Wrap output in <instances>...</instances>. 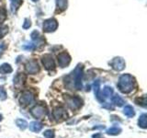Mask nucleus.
Instances as JSON below:
<instances>
[{"label":"nucleus","instance_id":"nucleus-1","mask_svg":"<svg viewBox=\"0 0 147 138\" xmlns=\"http://www.w3.org/2000/svg\"><path fill=\"white\" fill-rule=\"evenodd\" d=\"M82 76H83V66L79 64L77 67L74 70L70 76L65 77V84L68 87V85L71 83V87H75L76 89L80 90L82 89Z\"/></svg>","mask_w":147,"mask_h":138},{"label":"nucleus","instance_id":"nucleus-2","mask_svg":"<svg viewBox=\"0 0 147 138\" xmlns=\"http://www.w3.org/2000/svg\"><path fill=\"white\" fill-rule=\"evenodd\" d=\"M118 87L122 93H130L134 87V78L128 74L122 75L119 77Z\"/></svg>","mask_w":147,"mask_h":138},{"label":"nucleus","instance_id":"nucleus-3","mask_svg":"<svg viewBox=\"0 0 147 138\" xmlns=\"http://www.w3.org/2000/svg\"><path fill=\"white\" fill-rule=\"evenodd\" d=\"M64 98H65L67 106L71 110H78L82 106V99L79 97H76V96L73 97V96L66 95Z\"/></svg>","mask_w":147,"mask_h":138},{"label":"nucleus","instance_id":"nucleus-4","mask_svg":"<svg viewBox=\"0 0 147 138\" xmlns=\"http://www.w3.org/2000/svg\"><path fill=\"white\" fill-rule=\"evenodd\" d=\"M46 112H46V108L44 107L43 105H41V104H39V105L35 106V107L32 108L31 110H30L31 115L34 118H36V119L43 118L46 115Z\"/></svg>","mask_w":147,"mask_h":138},{"label":"nucleus","instance_id":"nucleus-5","mask_svg":"<svg viewBox=\"0 0 147 138\" xmlns=\"http://www.w3.org/2000/svg\"><path fill=\"white\" fill-rule=\"evenodd\" d=\"M33 101H34V95L30 91H24L20 99V102L22 106H28L31 104Z\"/></svg>","mask_w":147,"mask_h":138},{"label":"nucleus","instance_id":"nucleus-6","mask_svg":"<svg viewBox=\"0 0 147 138\" xmlns=\"http://www.w3.org/2000/svg\"><path fill=\"white\" fill-rule=\"evenodd\" d=\"M53 115L56 122H63V120H65L67 118L66 110L62 107H58L56 109H54Z\"/></svg>","mask_w":147,"mask_h":138},{"label":"nucleus","instance_id":"nucleus-7","mask_svg":"<svg viewBox=\"0 0 147 138\" xmlns=\"http://www.w3.org/2000/svg\"><path fill=\"white\" fill-rule=\"evenodd\" d=\"M58 23L54 18H50V20H45L43 23V30L46 32H52L57 29Z\"/></svg>","mask_w":147,"mask_h":138},{"label":"nucleus","instance_id":"nucleus-8","mask_svg":"<svg viewBox=\"0 0 147 138\" xmlns=\"http://www.w3.org/2000/svg\"><path fill=\"white\" fill-rule=\"evenodd\" d=\"M41 62H42L45 69H47V70H53L55 68L54 61L50 54H45L42 57V59H41Z\"/></svg>","mask_w":147,"mask_h":138},{"label":"nucleus","instance_id":"nucleus-9","mask_svg":"<svg viewBox=\"0 0 147 138\" xmlns=\"http://www.w3.org/2000/svg\"><path fill=\"white\" fill-rule=\"evenodd\" d=\"M109 64H110V66H112V68L117 71H121L124 69V67H125V62H124V60L121 57L114 58Z\"/></svg>","mask_w":147,"mask_h":138},{"label":"nucleus","instance_id":"nucleus-10","mask_svg":"<svg viewBox=\"0 0 147 138\" xmlns=\"http://www.w3.org/2000/svg\"><path fill=\"white\" fill-rule=\"evenodd\" d=\"M70 62H71V57L67 53L63 52L58 55V63H59V66L61 67L67 66L68 64H70Z\"/></svg>","mask_w":147,"mask_h":138},{"label":"nucleus","instance_id":"nucleus-11","mask_svg":"<svg viewBox=\"0 0 147 138\" xmlns=\"http://www.w3.org/2000/svg\"><path fill=\"white\" fill-rule=\"evenodd\" d=\"M40 70L39 64L35 60H30L26 64V71L29 74H37Z\"/></svg>","mask_w":147,"mask_h":138},{"label":"nucleus","instance_id":"nucleus-12","mask_svg":"<svg viewBox=\"0 0 147 138\" xmlns=\"http://www.w3.org/2000/svg\"><path fill=\"white\" fill-rule=\"evenodd\" d=\"M42 127H43L42 123H40L39 122H32L30 123V130L34 133L40 132L41 129H42Z\"/></svg>","mask_w":147,"mask_h":138},{"label":"nucleus","instance_id":"nucleus-13","mask_svg":"<svg viewBox=\"0 0 147 138\" xmlns=\"http://www.w3.org/2000/svg\"><path fill=\"white\" fill-rule=\"evenodd\" d=\"M123 112H124V114H125L128 118H131V117L134 116V114H135L134 109H133L131 105L125 106L124 109H123Z\"/></svg>","mask_w":147,"mask_h":138},{"label":"nucleus","instance_id":"nucleus-14","mask_svg":"<svg viewBox=\"0 0 147 138\" xmlns=\"http://www.w3.org/2000/svg\"><path fill=\"white\" fill-rule=\"evenodd\" d=\"M26 79V76L23 74H18L16 76V77L14 78V84L16 86H20L24 83V80Z\"/></svg>","mask_w":147,"mask_h":138},{"label":"nucleus","instance_id":"nucleus-15","mask_svg":"<svg viewBox=\"0 0 147 138\" xmlns=\"http://www.w3.org/2000/svg\"><path fill=\"white\" fill-rule=\"evenodd\" d=\"M12 72V68L10 66V64H3L1 66H0V74L2 75H6V74L11 73Z\"/></svg>","mask_w":147,"mask_h":138},{"label":"nucleus","instance_id":"nucleus-16","mask_svg":"<svg viewBox=\"0 0 147 138\" xmlns=\"http://www.w3.org/2000/svg\"><path fill=\"white\" fill-rule=\"evenodd\" d=\"M112 102L116 106H118V107H121V106L124 104V100L122 99V98L121 96L115 95L112 97Z\"/></svg>","mask_w":147,"mask_h":138},{"label":"nucleus","instance_id":"nucleus-17","mask_svg":"<svg viewBox=\"0 0 147 138\" xmlns=\"http://www.w3.org/2000/svg\"><path fill=\"white\" fill-rule=\"evenodd\" d=\"M146 114L144 113L142 114L140 118H139V121H138V123H139V126L142 129H145L147 127V122H146Z\"/></svg>","mask_w":147,"mask_h":138},{"label":"nucleus","instance_id":"nucleus-18","mask_svg":"<svg viewBox=\"0 0 147 138\" xmlns=\"http://www.w3.org/2000/svg\"><path fill=\"white\" fill-rule=\"evenodd\" d=\"M22 3V0H11V11L12 13H15L17 11V9L18 8V7L20 6Z\"/></svg>","mask_w":147,"mask_h":138},{"label":"nucleus","instance_id":"nucleus-19","mask_svg":"<svg viewBox=\"0 0 147 138\" xmlns=\"http://www.w3.org/2000/svg\"><path fill=\"white\" fill-rule=\"evenodd\" d=\"M16 124L18 125V127L21 129V130H25V129L28 127V122L25 121V120H22V119H18L16 121Z\"/></svg>","mask_w":147,"mask_h":138},{"label":"nucleus","instance_id":"nucleus-20","mask_svg":"<svg viewBox=\"0 0 147 138\" xmlns=\"http://www.w3.org/2000/svg\"><path fill=\"white\" fill-rule=\"evenodd\" d=\"M121 133V129L119 127H111L107 130V133L110 135H117Z\"/></svg>","mask_w":147,"mask_h":138},{"label":"nucleus","instance_id":"nucleus-21","mask_svg":"<svg viewBox=\"0 0 147 138\" xmlns=\"http://www.w3.org/2000/svg\"><path fill=\"white\" fill-rule=\"evenodd\" d=\"M56 5H57V8L63 11L67 7V0H56Z\"/></svg>","mask_w":147,"mask_h":138},{"label":"nucleus","instance_id":"nucleus-22","mask_svg":"<svg viewBox=\"0 0 147 138\" xmlns=\"http://www.w3.org/2000/svg\"><path fill=\"white\" fill-rule=\"evenodd\" d=\"M7 18V13L6 9L4 7H0V23L3 22Z\"/></svg>","mask_w":147,"mask_h":138},{"label":"nucleus","instance_id":"nucleus-23","mask_svg":"<svg viewBox=\"0 0 147 138\" xmlns=\"http://www.w3.org/2000/svg\"><path fill=\"white\" fill-rule=\"evenodd\" d=\"M7 30H8L7 26H5V25L0 26V38H2V37L6 35L7 33Z\"/></svg>","mask_w":147,"mask_h":138},{"label":"nucleus","instance_id":"nucleus-24","mask_svg":"<svg viewBox=\"0 0 147 138\" xmlns=\"http://www.w3.org/2000/svg\"><path fill=\"white\" fill-rule=\"evenodd\" d=\"M99 85H100L99 80H96L95 83H94V91H95V95H96V97H98V93H99V91H100Z\"/></svg>","mask_w":147,"mask_h":138},{"label":"nucleus","instance_id":"nucleus-25","mask_svg":"<svg viewBox=\"0 0 147 138\" xmlns=\"http://www.w3.org/2000/svg\"><path fill=\"white\" fill-rule=\"evenodd\" d=\"M45 138H54V132L53 130H47L43 133Z\"/></svg>","mask_w":147,"mask_h":138},{"label":"nucleus","instance_id":"nucleus-26","mask_svg":"<svg viewBox=\"0 0 147 138\" xmlns=\"http://www.w3.org/2000/svg\"><path fill=\"white\" fill-rule=\"evenodd\" d=\"M23 49H25L27 51H32V50H34L35 49V45L34 43H28L26 44L23 45Z\"/></svg>","mask_w":147,"mask_h":138},{"label":"nucleus","instance_id":"nucleus-27","mask_svg":"<svg viewBox=\"0 0 147 138\" xmlns=\"http://www.w3.org/2000/svg\"><path fill=\"white\" fill-rule=\"evenodd\" d=\"M7 99V92L4 89V87H0V99L5 100Z\"/></svg>","mask_w":147,"mask_h":138},{"label":"nucleus","instance_id":"nucleus-28","mask_svg":"<svg viewBox=\"0 0 147 138\" xmlns=\"http://www.w3.org/2000/svg\"><path fill=\"white\" fill-rule=\"evenodd\" d=\"M136 101H137V102H139V103H137V104L142 105V107H146V99H145V97H142V99H139Z\"/></svg>","mask_w":147,"mask_h":138},{"label":"nucleus","instance_id":"nucleus-29","mask_svg":"<svg viewBox=\"0 0 147 138\" xmlns=\"http://www.w3.org/2000/svg\"><path fill=\"white\" fill-rule=\"evenodd\" d=\"M31 26V22L30 18H26L25 21H24V24H23V28L24 29H29V28Z\"/></svg>","mask_w":147,"mask_h":138},{"label":"nucleus","instance_id":"nucleus-30","mask_svg":"<svg viewBox=\"0 0 147 138\" xmlns=\"http://www.w3.org/2000/svg\"><path fill=\"white\" fill-rule=\"evenodd\" d=\"M5 49H6V44L2 43L1 45H0V56H1V54H2V53L5 51Z\"/></svg>","mask_w":147,"mask_h":138},{"label":"nucleus","instance_id":"nucleus-31","mask_svg":"<svg viewBox=\"0 0 147 138\" xmlns=\"http://www.w3.org/2000/svg\"><path fill=\"white\" fill-rule=\"evenodd\" d=\"M92 138H104V137L100 133H95V135H92Z\"/></svg>","mask_w":147,"mask_h":138},{"label":"nucleus","instance_id":"nucleus-32","mask_svg":"<svg viewBox=\"0 0 147 138\" xmlns=\"http://www.w3.org/2000/svg\"><path fill=\"white\" fill-rule=\"evenodd\" d=\"M1 120H2V115L0 114V121H1Z\"/></svg>","mask_w":147,"mask_h":138},{"label":"nucleus","instance_id":"nucleus-33","mask_svg":"<svg viewBox=\"0 0 147 138\" xmlns=\"http://www.w3.org/2000/svg\"><path fill=\"white\" fill-rule=\"evenodd\" d=\"M32 1H34V2H35V1H38V0H32Z\"/></svg>","mask_w":147,"mask_h":138}]
</instances>
